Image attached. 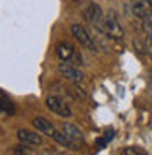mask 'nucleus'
<instances>
[{
    "label": "nucleus",
    "instance_id": "nucleus-13",
    "mask_svg": "<svg viewBox=\"0 0 152 155\" xmlns=\"http://www.w3.org/2000/svg\"><path fill=\"white\" fill-rule=\"evenodd\" d=\"M30 145H25V143H21L18 146H12V150H11V153H23V155H32L34 152L29 148Z\"/></svg>",
    "mask_w": 152,
    "mask_h": 155
},
{
    "label": "nucleus",
    "instance_id": "nucleus-9",
    "mask_svg": "<svg viewBox=\"0 0 152 155\" xmlns=\"http://www.w3.org/2000/svg\"><path fill=\"white\" fill-rule=\"evenodd\" d=\"M76 49L74 46L71 44V42H67V41H62V42H58L57 46V57L62 60V62H69L71 58L74 57Z\"/></svg>",
    "mask_w": 152,
    "mask_h": 155
},
{
    "label": "nucleus",
    "instance_id": "nucleus-2",
    "mask_svg": "<svg viewBox=\"0 0 152 155\" xmlns=\"http://www.w3.org/2000/svg\"><path fill=\"white\" fill-rule=\"evenodd\" d=\"M103 30H105L106 35L110 39H113V41H122L124 39V30H122V27H120V23H119V19H117V16H115L113 12H110L108 18L103 21Z\"/></svg>",
    "mask_w": 152,
    "mask_h": 155
},
{
    "label": "nucleus",
    "instance_id": "nucleus-6",
    "mask_svg": "<svg viewBox=\"0 0 152 155\" xmlns=\"http://www.w3.org/2000/svg\"><path fill=\"white\" fill-rule=\"evenodd\" d=\"M58 72L62 74V76L66 78V79H69V81H74V83H78V81H83V72L80 71L78 67H73V65H69V64H60L58 65Z\"/></svg>",
    "mask_w": 152,
    "mask_h": 155
},
{
    "label": "nucleus",
    "instance_id": "nucleus-8",
    "mask_svg": "<svg viewBox=\"0 0 152 155\" xmlns=\"http://www.w3.org/2000/svg\"><path fill=\"white\" fill-rule=\"evenodd\" d=\"M32 124H34V127L37 129V132H41V134H46V136H50V137L53 139V136H55V132H57V129L51 125L46 118L37 116V118H34V120H32Z\"/></svg>",
    "mask_w": 152,
    "mask_h": 155
},
{
    "label": "nucleus",
    "instance_id": "nucleus-4",
    "mask_svg": "<svg viewBox=\"0 0 152 155\" xmlns=\"http://www.w3.org/2000/svg\"><path fill=\"white\" fill-rule=\"evenodd\" d=\"M83 18L92 23L94 27H101L103 25V9L99 4H88L83 9Z\"/></svg>",
    "mask_w": 152,
    "mask_h": 155
},
{
    "label": "nucleus",
    "instance_id": "nucleus-10",
    "mask_svg": "<svg viewBox=\"0 0 152 155\" xmlns=\"http://www.w3.org/2000/svg\"><path fill=\"white\" fill-rule=\"evenodd\" d=\"M60 130H62L73 143H81V141H83L81 130H80L76 125H73V124H62V125H60Z\"/></svg>",
    "mask_w": 152,
    "mask_h": 155
},
{
    "label": "nucleus",
    "instance_id": "nucleus-15",
    "mask_svg": "<svg viewBox=\"0 0 152 155\" xmlns=\"http://www.w3.org/2000/svg\"><path fill=\"white\" fill-rule=\"evenodd\" d=\"M142 27H143V30H145L147 34H152V12L142 19Z\"/></svg>",
    "mask_w": 152,
    "mask_h": 155
},
{
    "label": "nucleus",
    "instance_id": "nucleus-3",
    "mask_svg": "<svg viewBox=\"0 0 152 155\" xmlns=\"http://www.w3.org/2000/svg\"><path fill=\"white\" fill-rule=\"evenodd\" d=\"M46 106L51 113H55V115H58V116L69 118V116L73 115L71 107L64 102V99H60V97H57V95H48L46 97Z\"/></svg>",
    "mask_w": 152,
    "mask_h": 155
},
{
    "label": "nucleus",
    "instance_id": "nucleus-12",
    "mask_svg": "<svg viewBox=\"0 0 152 155\" xmlns=\"http://www.w3.org/2000/svg\"><path fill=\"white\" fill-rule=\"evenodd\" d=\"M14 111H16L14 104H12L5 95H2V94H0V113H9V115H12Z\"/></svg>",
    "mask_w": 152,
    "mask_h": 155
},
{
    "label": "nucleus",
    "instance_id": "nucleus-5",
    "mask_svg": "<svg viewBox=\"0 0 152 155\" xmlns=\"http://www.w3.org/2000/svg\"><path fill=\"white\" fill-rule=\"evenodd\" d=\"M129 9L136 18L143 19L152 12V2L150 0H129Z\"/></svg>",
    "mask_w": 152,
    "mask_h": 155
},
{
    "label": "nucleus",
    "instance_id": "nucleus-14",
    "mask_svg": "<svg viewBox=\"0 0 152 155\" xmlns=\"http://www.w3.org/2000/svg\"><path fill=\"white\" fill-rule=\"evenodd\" d=\"M124 155H147V152L140 148V146H127V148H124L122 150Z\"/></svg>",
    "mask_w": 152,
    "mask_h": 155
},
{
    "label": "nucleus",
    "instance_id": "nucleus-11",
    "mask_svg": "<svg viewBox=\"0 0 152 155\" xmlns=\"http://www.w3.org/2000/svg\"><path fill=\"white\" fill-rule=\"evenodd\" d=\"M134 48H140V51H143L145 55H149L152 58V34H147L145 32V37L143 41H134Z\"/></svg>",
    "mask_w": 152,
    "mask_h": 155
},
{
    "label": "nucleus",
    "instance_id": "nucleus-16",
    "mask_svg": "<svg viewBox=\"0 0 152 155\" xmlns=\"http://www.w3.org/2000/svg\"><path fill=\"white\" fill-rule=\"evenodd\" d=\"M150 2H152V0H150Z\"/></svg>",
    "mask_w": 152,
    "mask_h": 155
},
{
    "label": "nucleus",
    "instance_id": "nucleus-7",
    "mask_svg": "<svg viewBox=\"0 0 152 155\" xmlns=\"http://www.w3.org/2000/svg\"><path fill=\"white\" fill-rule=\"evenodd\" d=\"M18 139L25 145L30 146H39L43 143V137L37 132H32V130H27V129H19L18 130Z\"/></svg>",
    "mask_w": 152,
    "mask_h": 155
},
{
    "label": "nucleus",
    "instance_id": "nucleus-1",
    "mask_svg": "<svg viewBox=\"0 0 152 155\" xmlns=\"http://www.w3.org/2000/svg\"><path fill=\"white\" fill-rule=\"evenodd\" d=\"M71 32H73L74 39L85 49H88V51H97V44H95V41H94V35H90V32L83 25H73L71 27Z\"/></svg>",
    "mask_w": 152,
    "mask_h": 155
}]
</instances>
